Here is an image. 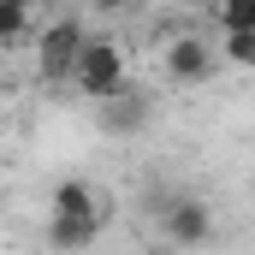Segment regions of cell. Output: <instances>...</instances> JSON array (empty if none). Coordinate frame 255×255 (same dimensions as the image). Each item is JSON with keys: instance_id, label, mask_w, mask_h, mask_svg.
<instances>
[{"instance_id": "cell-1", "label": "cell", "mask_w": 255, "mask_h": 255, "mask_svg": "<svg viewBox=\"0 0 255 255\" xmlns=\"http://www.w3.org/2000/svg\"><path fill=\"white\" fill-rule=\"evenodd\" d=\"M101 238V202L83 178H60L54 184V208H48V244L54 250H89Z\"/></svg>"}, {"instance_id": "cell-2", "label": "cell", "mask_w": 255, "mask_h": 255, "mask_svg": "<svg viewBox=\"0 0 255 255\" xmlns=\"http://www.w3.org/2000/svg\"><path fill=\"white\" fill-rule=\"evenodd\" d=\"M154 214H160V244H166V250L190 255V250H208V244H214V214H208V202L166 190V196H154Z\"/></svg>"}, {"instance_id": "cell-3", "label": "cell", "mask_w": 255, "mask_h": 255, "mask_svg": "<svg viewBox=\"0 0 255 255\" xmlns=\"http://www.w3.org/2000/svg\"><path fill=\"white\" fill-rule=\"evenodd\" d=\"M83 48H89L83 18H77V12H60V18L36 36V71H42L48 83H71V77H77V60H83Z\"/></svg>"}, {"instance_id": "cell-4", "label": "cell", "mask_w": 255, "mask_h": 255, "mask_svg": "<svg viewBox=\"0 0 255 255\" xmlns=\"http://www.w3.org/2000/svg\"><path fill=\"white\" fill-rule=\"evenodd\" d=\"M89 101H107L113 89H125V48L113 42V36H89V48H83V60H77V77H71Z\"/></svg>"}, {"instance_id": "cell-5", "label": "cell", "mask_w": 255, "mask_h": 255, "mask_svg": "<svg viewBox=\"0 0 255 255\" xmlns=\"http://www.w3.org/2000/svg\"><path fill=\"white\" fill-rule=\"evenodd\" d=\"M95 119H101V130H113V136H136V130L154 119V95L142 83H125L107 101H95Z\"/></svg>"}, {"instance_id": "cell-6", "label": "cell", "mask_w": 255, "mask_h": 255, "mask_svg": "<svg viewBox=\"0 0 255 255\" xmlns=\"http://www.w3.org/2000/svg\"><path fill=\"white\" fill-rule=\"evenodd\" d=\"M220 71V48H208V36H178L166 48V77L172 83H208Z\"/></svg>"}, {"instance_id": "cell-7", "label": "cell", "mask_w": 255, "mask_h": 255, "mask_svg": "<svg viewBox=\"0 0 255 255\" xmlns=\"http://www.w3.org/2000/svg\"><path fill=\"white\" fill-rule=\"evenodd\" d=\"M30 24H36L30 0H0V42H18V36H30Z\"/></svg>"}, {"instance_id": "cell-8", "label": "cell", "mask_w": 255, "mask_h": 255, "mask_svg": "<svg viewBox=\"0 0 255 255\" xmlns=\"http://www.w3.org/2000/svg\"><path fill=\"white\" fill-rule=\"evenodd\" d=\"M214 18H220L226 36H255V0H226Z\"/></svg>"}, {"instance_id": "cell-9", "label": "cell", "mask_w": 255, "mask_h": 255, "mask_svg": "<svg viewBox=\"0 0 255 255\" xmlns=\"http://www.w3.org/2000/svg\"><path fill=\"white\" fill-rule=\"evenodd\" d=\"M220 60H232V65H255V36H226V42H220Z\"/></svg>"}, {"instance_id": "cell-10", "label": "cell", "mask_w": 255, "mask_h": 255, "mask_svg": "<svg viewBox=\"0 0 255 255\" xmlns=\"http://www.w3.org/2000/svg\"><path fill=\"white\" fill-rule=\"evenodd\" d=\"M148 255H178V250H166V244H160V250H148Z\"/></svg>"}]
</instances>
